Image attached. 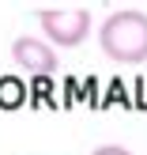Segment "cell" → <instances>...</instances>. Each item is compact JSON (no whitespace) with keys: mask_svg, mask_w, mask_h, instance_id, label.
Listing matches in <instances>:
<instances>
[{"mask_svg":"<svg viewBox=\"0 0 147 155\" xmlns=\"http://www.w3.org/2000/svg\"><path fill=\"white\" fill-rule=\"evenodd\" d=\"M0 91H4V98H8V102H19V98H23V87H19V83H15V80H0Z\"/></svg>","mask_w":147,"mask_h":155,"instance_id":"277c9868","label":"cell"},{"mask_svg":"<svg viewBox=\"0 0 147 155\" xmlns=\"http://www.w3.org/2000/svg\"><path fill=\"white\" fill-rule=\"evenodd\" d=\"M11 61L23 68L27 76H53L60 64L57 49H53L45 38H34V34H19L11 42Z\"/></svg>","mask_w":147,"mask_h":155,"instance_id":"3957f363","label":"cell"},{"mask_svg":"<svg viewBox=\"0 0 147 155\" xmlns=\"http://www.w3.org/2000/svg\"><path fill=\"white\" fill-rule=\"evenodd\" d=\"M38 27L53 49H75L91 34V12L87 8H42Z\"/></svg>","mask_w":147,"mask_h":155,"instance_id":"7a4b0ae2","label":"cell"},{"mask_svg":"<svg viewBox=\"0 0 147 155\" xmlns=\"http://www.w3.org/2000/svg\"><path fill=\"white\" fill-rule=\"evenodd\" d=\"M98 49L113 64H143L147 61V12L121 8L98 23Z\"/></svg>","mask_w":147,"mask_h":155,"instance_id":"6da1fadb","label":"cell"},{"mask_svg":"<svg viewBox=\"0 0 147 155\" xmlns=\"http://www.w3.org/2000/svg\"><path fill=\"white\" fill-rule=\"evenodd\" d=\"M91 155H132L128 148H121V144H102V148H94Z\"/></svg>","mask_w":147,"mask_h":155,"instance_id":"5b68a950","label":"cell"}]
</instances>
